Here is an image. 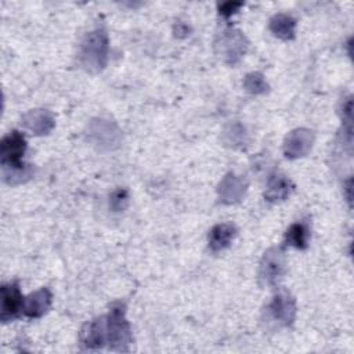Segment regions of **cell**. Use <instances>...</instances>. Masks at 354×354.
<instances>
[{
    "mask_svg": "<svg viewBox=\"0 0 354 354\" xmlns=\"http://www.w3.org/2000/svg\"><path fill=\"white\" fill-rule=\"evenodd\" d=\"M25 149H26V141L21 133L14 130L10 134H7L1 140V145H0L3 170L25 167L26 165L21 162V158L25 153Z\"/></svg>",
    "mask_w": 354,
    "mask_h": 354,
    "instance_id": "obj_5",
    "label": "cell"
},
{
    "mask_svg": "<svg viewBox=\"0 0 354 354\" xmlns=\"http://www.w3.org/2000/svg\"><path fill=\"white\" fill-rule=\"evenodd\" d=\"M188 28L184 25V24H178L177 25V28H176V36H180V33H184V36H187V33H188Z\"/></svg>",
    "mask_w": 354,
    "mask_h": 354,
    "instance_id": "obj_20",
    "label": "cell"
},
{
    "mask_svg": "<svg viewBox=\"0 0 354 354\" xmlns=\"http://www.w3.org/2000/svg\"><path fill=\"white\" fill-rule=\"evenodd\" d=\"M293 191V184L289 178L281 174H275L270 178L264 196L270 202H281L285 201L290 192Z\"/></svg>",
    "mask_w": 354,
    "mask_h": 354,
    "instance_id": "obj_14",
    "label": "cell"
},
{
    "mask_svg": "<svg viewBox=\"0 0 354 354\" xmlns=\"http://www.w3.org/2000/svg\"><path fill=\"white\" fill-rule=\"evenodd\" d=\"M24 297L15 282L1 286V321L7 322L22 311Z\"/></svg>",
    "mask_w": 354,
    "mask_h": 354,
    "instance_id": "obj_8",
    "label": "cell"
},
{
    "mask_svg": "<svg viewBox=\"0 0 354 354\" xmlns=\"http://www.w3.org/2000/svg\"><path fill=\"white\" fill-rule=\"evenodd\" d=\"M295 315H296L295 300L286 292L277 293L266 308V319L268 322H272L277 326L290 325L295 321Z\"/></svg>",
    "mask_w": 354,
    "mask_h": 354,
    "instance_id": "obj_4",
    "label": "cell"
},
{
    "mask_svg": "<svg viewBox=\"0 0 354 354\" xmlns=\"http://www.w3.org/2000/svg\"><path fill=\"white\" fill-rule=\"evenodd\" d=\"M77 59L82 68L88 72H100L106 65L108 36L102 29H95L83 37Z\"/></svg>",
    "mask_w": 354,
    "mask_h": 354,
    "instance_id": "obj_1",
    "label": "cell"
},
{
    "mask_svg": "<svg viewBox=\"0 0 354 354\" xmlns=\"http://www.w3.org/2000/svg\"><path fill=\"white\" fill-rule=\"evenodd\" d=\"M98 325L102 344L108 343L111 348L123 350L130 343V326L122 306H113L108 315L98 318Z\"/></svg>",
    "mask_w": 354,
    "mask_h": 354,
    "instance_id": "obj_2",
    "label": "cell"
},
{
    "mask_svg": "<svg viewBox=\"0 0 354 354\" xmlns=\"http://www.w3.org/2000/svg\"><path fill=\"white\" fill-rule=\"evenodd\" d=\"M88 134L101 148H113L115 145H118L120 137L118 127L113 123L102 119L95 120L90 124Z\"/></svg>",
    "mask_w": 354,
    "mask_h": 354,
    "instance_id": "obj_10",
    "label": "cell"
},
{
    "mask_svg": "<svg viewBox=\"0 0 354 354\" xmlns=\"http://www.w3.org/2000/svg\"><path fill=\"white\" fill-rule=\"evenodd\" d=\"M235 234H236V228L230 223H223V224L214 225L209 234L210 249L214 252L224 250L225 248L230 246Z\"/></svg>",
    "mask_w": 354,
    "mask_h": 354,
    "instance_id": "obj_13",
    "label": "cell"
},
{
    "mask_svg": "<svg viewBox=\"0 0 354 354\" xmlns=\"http://www.w3.org/2000/svg\"><path fill=\"white\" fill-rule=\"evenodd\" d=\"M246 191V181L234 173H228L218 184L217 194L223 203L231 205L239 202Z\"/></svg>",
    "mask_w": 354,
    "mask_h": 354,
    "instance_id": "obj_9",
    "label": "cell"
},
{
    "mask_svg": "<svg viewBox=\"0 0 354 354\" xmlns=\"http://www.w3.org/2000/svg\"><path fill=\"white\" fill-rule=\"evenodd\" d=\"M243 86L252 94H263L268 88V86L264 80V76L261 73H257V72L246 75V77L243 80Z\"/></svg>",
    "mask_w": 354,
    "mask_h": 354,
    "instance_id": "obj_17",
    "label": "cell"
},
{
    "mask_svg": "<svg viewBox=\"0 0 354 354\" xmlns=\"http://www.w3.org/2000/svg\"><path fill=\"white\" fill-rule=\"evenodd\" d=\"M248 41L245 36L235 29L224 30L216 40V50L227 64H236L246 53Z\"/></svg>",
    "mask_w": 354,
    "mask_h": 354,
    "instance_id": "obj_3",
    "label": "cell"
},
{
    "mask_svg": "<svg viewBox=\"0 0 354 354\" xmlns=\"http://www.w3.org/2000/svg\"><path fill=\"white\" fill-rule=\"evenodd\" d=\"M22 124L35 134H47L54 127V118L46 109H33L24 115Z\"/></svg>",
    "mask_w": 354,
    "mask_h": 354,
    "instance_id": "obj_12",
    "label": "cell"
},
{
    "mask_svg": "<svg viewBox=\"0 0 354 354\" xmlns=\"http://www.w3.org/2000/svg\"><path fill=\"white\" fill-rule=\"evenodd\" d=\"M127 203H129V195L126 189H116L112 192L109 198V206L112 207L113 212H120L126 209Z\"/></svg>",
    "mask_w": 354,
    "mask_h": 354,
    "instance_id": "obj_18",
    "label": "cell"
},
{
    "mask_svg": "<svg viewBox=\"0 0 354 354\" xmlns=\"http://www.w3.org/2000/svg\"><path fill=\"white\" fill-rule=\"evenodd\" d=\"M243 4L242 3H236V1H227V3H223L218 6V10H220V14L225 18L231 17L234 12L238 11L239 7H242Z\"/></svg>",
    "mask_w": 354,
    "mask_h": 354,
    "instance_id": "obj_19",
    "label": "cell"
},
{
    "mask_svg": "<svg viewBox=\"0 0 354 354\" xmlns=\"http://www.w3.org/2000/svg\"><path fill=\"white\" fill-rule=\"evenodd\" d=\"M308 241V231L304 224L296 223L286 231V242L297 249H306Z\"/></svg>",
    "mask_w": 354,
    "mask_h": 354,
    "instance_id": "obj_16",
    "label": "cell"
},
{
    "mask_svg": "<svg viewBox=\"0 0 354 354\" xmlns=\"http://www.w3.org/2000/svg\"><path fill=\"white\" fill-rule=\"evenodd\" d=\"M296 21L286 14H277L270 21V30L272 35L282 40H290L295 37Z\"/></svg>",
    "mask_w": 354,
    "mask_h": 354,
    "instance_id": "obj_15",
    "label": "cell"
},
{
    "mask_svg": "<svg viewBox=\"0 0 354 354\" xmlns=\"http://www.w3.org/2000/svg\"><path fill=\"white\" fill-rule=\"evenodd\" d=\"M286 270L285 253L281 248L268 249L260 263V279L264 285H275L283 277Z\"/></svg>",
    "mask_w": 354,
    "mask_h": 354,
    "instance_id": "obj_6",
    "label": "cell"
},
{
    "mask_svg": "<svg viewBox=\"0 0 354 354\" xmlns=\"http://www.w3.org/2000/svg\"><path fill=\"white\" fill-rule=\"evenodd\" d=\"M313 142H314V133L308 129L300 127L290 131L286 136L285 144H283V152L286 158H290V159L301 158L308 153Z\"/></svg>",
    "mask_w": 354,
    "mask_h": 354,
    "instance_id": "obj_7",
    "label": "cell"
},
{
    "mask_svg": "<svg viewBox=\"0 0 354 354\" xmlns=\"http://www.w3.org/2000/svg\"><path fill=\"white\" fill-rule=\"evenodd\" d=\"M51 304V293L47 288H41L24 299L22 313L29 318L41 317Z\"/></svg>",
    "mask_w": 354,
    "mask_h": 354,
    "instance_id": "obj_11",
    "label": "cell"
}]
</instances>
